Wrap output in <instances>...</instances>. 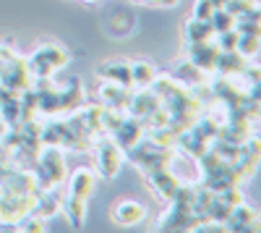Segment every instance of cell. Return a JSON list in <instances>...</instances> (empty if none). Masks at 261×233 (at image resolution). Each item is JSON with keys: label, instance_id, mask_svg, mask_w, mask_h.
Wrapping results in <instances>:
<instances>
[{"label": "cell", "instance_id": "8992f818", "mask_svg": "<svg viewBox=\"0 0 261 233\" xmlns=\"http://www.w3.org/2000/svg\"><path fill=\"white\" fill-rule=\"evenodd\" d=\"M225 230H258L261 220H258V213L256 209H251L248 204H235L232 213L227 215V220L222 223Z\"/></svg>", "mask_w": 261, "mask_h": 233}, {"label": "cell", "instance_id": "4fadbf2b", "mask_svg": "<svg viewBox=\"0 0 261 233\" xmlns=\"http://www.w3.org/2000/svg\"><path fill=\"white\" fill-rule=\"evenodd\" d=\"M144 215H146V209H144L139 202H123V204H118V207L113 209V220H115L118 225H125V228L141 223Z\"/></svg>", "mask_w": 261, "mask_h": 233}, {"label": "cell", "instance_id": "3957f363", "mask_svg": "<svg viewBox=\"0 0 261 233\" xmlns=\"http://www.w3.org/2000/svg\"><path fill=\"white\" fill-rule=\"evenodd\" d=\"M0 87L11 92H24L32 87V74L27 68V58L11 55L3 66H0Z\"/></svg>", "mask_w": 261, "mask_h": 233}, {"label": "cell", "instance_id": "6da1fadb", "mask_svg": "<svg viewBox=\"0 0 261 233\" xmlns=\"http://www.w3.org/2000/svg\"><path fill=\"white\" fill-rule=\"evenodd\" d=\"M34 186L37 192L42 189H53V186H60L68 176L65 171V160H63V152L58 147H47V150H39L37 155V162H34Z\"/></svg>", "mask_w": 261, "mask_h": 233}, {"label": "cell", "instance_id": "52a82bcc", "mask_svg": "<svg viewBox=\"0 0 261 233\" xmlns=\"http://www.w3.org/2000/svg\"><path fill=\"white\" fill-rule=\"evenodd\" d=\"M99 97L105 102V108H115V110H125L134 95H130V87H120L115 81H105L99 87Z\"/></svg>", "mask_w": 261, "mask_h": 233}, {"label": "cell", "instance_id": "ba28073f", "mask_svg": "<svg viewBox=\"0 0 261 233\" xmlns=\"http://www.w3.org/2000/svg\"><path fill=\"white\" fill-rule=\"evenodd\" d=\"M141 136H144V123H141L139 118H134V115H130V118H123V123L113 131V139H115V144L120 147V150L134 147Z\"/></svg>", "mask_w": 261, "mask_h": 233}, {"label": "cell", "instance_id": "9a60e30c", "mask_svg": "<svg viewBox=\"0 0 261 233\" xmlns=\"http://www.w3.org/2000/svg\"><path fill=\"white\" fill-rule=\"evenodd\" d=\"M186 39L188 45H193V42H206V39H214V29L209 21H199V18H191L188 27H186Z\"/></svg>", "mask_w": 261, "mask_h": 233}, {"label": "cell", "instance_id": "5bb4252c", "mask_svg": "<svg viewBox=\"0 0 261 233\" xmlns=\"http://www.w3.org/2000/svg\"><path fill=\"white\" fill-rule=\"evenodd\" d=\"M60 209L65 213V218H68V223L73 228H81L84 225V218H86V202L84 199H76V197H65Z\"/></svg>", "mask_w": 261, "mask_h": 233}, {"label": "cell", "instance_id": "e0dca14e", "mask_svg": "<svg viewBox=\"0 0 261 233\" xmlns=\"http://www.w3.org/2000/svg\"><path fill=\"white\" fill-rule=\"evenodd\" d=\"M258 34H238V45H235V50L241 53L243 58H248V60H253L256 55H258Z\"/></svg>", "mask_w": 261, "mask_h": 233}, {"label": "cell", "instance_id": "ffe728a7", "mask_svg": "<svg viewBox=\"0 0 261 233\" xmlns=\"http://www.w3.org/2000/svg\"><path fill=\"white\" fill-rule=\"evenodd\" d=\"M21 230H27V233H39V230H45V218H29V220H24V228Z\"/></svg>", "mask_w": 261, "mask_h": 233}, {"label": "cell", "instance_id": "ac0fdd59", "mask_svg": "<svg viewBox=\"0 0 261 233\" xmlns=\"http://www.w3.org/2000/svg\"><path fill=\"white\" fill-rule=\"evenodd\" d=\"M209 24H212L214 34H220V32H227V29L235 27V18H232L225 8H214V13H212V18H209Z\"/></svg>", "mask_w": 261, "mask_h": 233}, {"label": "cell", "instance_id": "30bf717a", "mask_svg": "<svg viewBox=\"0 0 261 233\" xmlns=\"http://www.w3.org/2000/svg\"><path fill=\"white\" fill-rule=\"evenodd\" d=\"M97 76L105 79V81H115L120 87H134V81H130V63H123V60L102 63L97 68Z\"/></svg>", "mask_w": 261, "mask_h": 233}, {"label": "cell", "instance_id": "277c9868", "mask_svg": "<svg viewBox=\"0 0 261 233\" xmlns=\"http://www.w3.org/2000/svg\"><path fill=\"white\" fill-rule=\"evenodd\" d=\"M94 150H97V171H99V176L113 178L118 173V168H120V147L115 144L113 136H102L94 144Z\"/></svg>", "mask_w": 261, "mask_h": 233}, {"label": "cell", "instance_id": "9c48e42d", "mask_svg": "<svg viewBox=\"0 0 261 233\" xmlns=\"http://www.w3.org/2000/svg\"><path fill=\"white\" fill-rule=\"evenodd\" d=\"M146 176H149V183H151V192L170 202L172 194H175V189H178V178L170 173V168H160V171H151Z\"/></svg>", "mask_w": 261, "mask_h": 233}, {"label": "cell", "instance_id": "7c38bea8", "mask_svg": "<svg viewBox=\"0 0 261 233\" xmlns=\"http://www.w3.org/2000/svg\"><path fill=\"white\" fill-rule=\"evenodd\" d=\"M248 58H243L238 50H227V53H220L217 55V63H214V74L220 76H235V74H243Z\"/></svg>", "mask_w": 261, "mask_h": 233}, {"label": "cell", "instance_id": "2e32d148", "mask_svg": "<svg viewBox=\"0 0 261 233\" xmlns=\"http://www.w3.org/2000/svg\"><path fill=\"white\" fill-rule=\"evenodd\" d=\"M154 79H157L154 76V68H151L149 63H130V81H134V87L149 89Z\"/></svg>", "mask_w": 261, "mask_h": 233}, {"label": "cell", "instance_id": "d6986e66", "mask_svg": "<svg viewBox=\"0 0 261 233\" xmlns=\"http://www.w3.org/2000/svg\"><path fill=\"white\" fill-rule=\"evenodd\" d=\"M212 13H214L212 0H199V3L193 6V18H199V21H209Z\"/></svg>", "mask_w": 261, "mask_h": 233}, {"label": "cell", "instance_id": "5b68a950", "mask_svg": "<svg viewBox=\"0 0 261 233\" xmlns=\"http://www.w3.org/2000/svg\"><path fill=\"white\" fill-rule=\"evenodd\" d=\"M188 55H191V66H196L199 71H206V74H214V63H217V55H220V48H217L214 39L193 42V45H188Z\"/></svg>", "mask_w": 261, "mask_h": 233}, {"label": "cell", "instance_id": "7a4b0ae2", "mask_svg": "<svg viewBox=\"0 0 261 233\" xmlns=\"http://www.w3.org/2000/svg\"><path fill=\"white\" fill-rule=\"evenodd\" d=\"M65 63H68V53L60 45H42L27 60V68H29L32 79H37V76H53L58 68L65 66Z\"/></svg>", "mask_w": 261, "mask_h": 233}, {"label": "cell", "instance_id": "8fae6325", "mask_svg": "<svg viewBox=\"0 0 261 233\" xmlns=\"http://www.w3.org/2000/svg\"><path fill=\"white\" fill-rule=\"evenodd\" d=\"M94 192V173L86 171V168H79V171L68 178V197H76V199H89Z\"/></svg>", "mask_w": 261, "mask_h": 233}]
</instances>
